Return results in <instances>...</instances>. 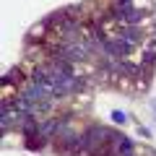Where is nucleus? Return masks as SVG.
<instances>
[{
  "mask_svg": "<svg viewBox=\"0 0 156 156\" xmlns=\"http://www.w3.org/2000/svg\"><path fill=\"white\" fill-rule=\"evenodd\" d=\"M115 34H117V37H122L125 42L133 44V47H140L146 42V34H143V26H140V23H117Z\"/></svg>",
  "mask_w": 156,
  "mask_h": 156,
  "instance_id": "1",
  "label": "nucleus"
},
{
  "mask_svg": "<svg viewBox=\"0 0 156 156\" xmlns=\"http://www.w3.org/2000/svg\"><path fill=\"white\" fill-rule=\"evenodd\" d=\"M138 133L143 135V138H151V133H148V130H146V128H140V125H138Z\"/></svg>",
  "mask_w": 156,
  "mask_h": 156,
  "instance_id": "5",
  "label": "nucleus"
},
{
  "mask_svg": "<svg viewBox=\"0 0 156 156\" xmlns=\"http://www.w3.org/2000/svg\"><path fill=\"white\" fill-rule=\"evenodd\" d=\"M3 83L21 86V83H23V70H21V68H11V70L5 73V78H3Z\"/></svg>",
  "mask_w": 156,
  "mask_h": 156,
  "instance_id": "3",
  "label": "nucleus"
},
{
  "mask_svg": "<svg viewBox=\"0 0 156 156\" xmlns=\"http://www.w3.org/2000/svg\"><path fill=\"white\" fill-rule=\"evenodd\" d=\"M112 122H115V125H125V122H128V115H125V112H120V109H112Z\"/></svg>",
  "mask_w": 156,
  "mask_h": 156,
  "instance_id": "4",
  "label": "nucleus"
},
{
  "mask_svg": "<svg viewBox=\"0 0 156 156\" xmlns=\"http://www.w3.org/2000/svg\"><path fill=\"white\" fill-rule=\"evenodd\" d=\"M104 52L112 57H120V60H125V57L133 52V44H128L122 37H117V34H112V37L104 39Z\"/></svg>",
  "mask_w": 156,
  "mask_h": 156,
  "instance_id": "2",
  "label": "nucleus"
}]
</instances>
